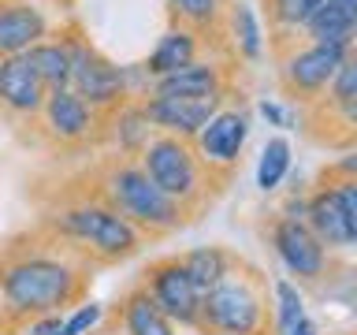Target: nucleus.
<instances>
[{
    "mask_svg": "<svg viewBox=\"0 0 357 335\" xmlns=\"http://www.w3.org/2000/svg\"><path fill=\"white\" fill-rule=\"evenodd\" d=\"M100 186H105V201H108V205L116 212H123V216H127L138 231L167 234V231H178L186 223V209L175 205V201L142 172L138 161L112 164Z\"/></svg>",
    "mask_w": 357,
    "mask_h": 335,
    "instance_id": "2",
    "label": "nucleus"
},
{
    "mask_svg": "<svg viewBox=\"0 0 357 335\" xmlns=\"http://www.w3.org/2000/svg\"><path fill=\"white\" fill-rule=\"evenodd\" d=\"M49 97V89L30 67L26 52L22 56H4L0 60V108L15 119H33L41 116V105Z\"/></svg>",
    "mask_w": 357,
    "mask_h": 335,
    "instance_id": "13",
    "label": "nucleus"
},
{
    "mask_svg": "<svg viewBox=\"0 0 357 335\" xmlns=\"http://www.w3.org/2000/svg\"><path fill=\"white\" fill-rule=\"evenodd\" d=\"M324 0H268V19L283 34H301Z\"/></svg>",
    "mask_w": 357,
    "mask_h": 335,
    "instance_id": "27",
    "label": "nucleus"
},
{
    "mask_svg": "<svg viewBox=\"0 0 357 335\" xmlns=\"http://www.w3.org/2000/svg\"><path fill=\"white\" fill-rule=\"evenodd\" d=\"M67 45H71V86L67 89H75L100 116H108L123 100H130L123 67H116L105 52H97L86 38H67Z\"/></svg>",
    "mask_w": 357,
    "mask_h": 335,
    "instance_id": "6",
    "label": "nucleus"
},
{
    "mask_svg": "<svg viewBox=\"0 0 357 335\" xmlns=\"http://www.w3.org/2000/svg\"><path fill=\"white\" fill-rule=\"evenodd\" d=\"M201 45H205V34L190 30V27H183V22H172V27L156 38L153 52L145 56L142 67H145V75H149V78L172 75V71H178V67H186V64L197 60Z\"/></svg>",
    "mask_w": 357,
    "mask_h": 335,
    "instance_id": "16",
    "label": "nucleus"
},
{
    "mask_svg": "<svg viewBox=\"0 0 357 335\" xmlns=\"http://www.w3.org/2000/svg\"><path fill=\"white\" fill-rule=\"evenodd\" d=\"M346 56V45H324V41H305L298 49H290L283 60H279V82H283L287 97L301 100V105H312L328 94L335 71H339Z\"/></svg>",
    "mask_w": 357,
    "mask_h": 335,
    "instance_id": "7",
    "label": "nucleus"
},
{
    "mask_svg": "<svg viewBox=\"0 0 357 335\" xmlns=\"http://www.w3.org/2000/svg\"><path fill=\"white\" fill-rule=\"evenodd\" d=\"M328 175L331 179H357V145H354V149H346L339 161L328 168Z\"/></svg>",
    "mask_w": 357,
    "mask_h": 335,
    "instance_id": "34",
    "label": "nucleus"
},
{
    "mask_svg": "<svg viewBox=\"0 0 357 335\" xmlns=\"http://www.w3.org/2000/svg\"><path fill=\"white\" fill-rule=\"evenodd\" d=\"M175 22L197 30V34H208V30H220L223 15H227V0H167Z\"/></svg>",
    "mask_w": 357,
    "mask_h": 335,
    "instance_id": "25",
    "label": "nucleus"
},
{
    "mask_svg": "<svg viewBox=\"0 0 357 335\" xmlns=\"http://www.w3.org/2000/svg\"><path fill=\"white\" fill-rule=\"evenodd\" d=\"M301 34H305L309 41L346 45V49H350L357 41V0H324Z\"/></svg>",
    "mask_w": 357,
    "mask_h": 335,
    "instance_id": "18",
    "label": "nucleus"
},
{
    "mask_svg": "<svg viewBox=\"0 0 357 335\" xmlns=\"http://www.w3.org/2000/svg\"><path fill=\"white\" fill-rule=\"evenodd\" d=\"M290 156H294V149H290V142L283 134H275V138L264 142L261 161H257V190H261V194H272V190L283 186V179L290 172Z\"/></svg>",
    "mask_w": 357,
    "mask_h": 335,
    "instance_id": "24",
    "label": "nucleus"
},
{
    "mask_svg": "<svg viewBox=\"0 0 357 335\" xmlns=\"http://www.w3.org/2000/svg\"><path fill=\"white\" fill-rule=\"evenodd\" d=\"M324 97H328L331 105L357 97V41L350 45V49H346L339 71H335V78H331V86H328V94H324Z\"/></svg>",
    "mask_w": 357,
    "mask_h": 335,
    "instance_id": "28",
    "label": "nucleus"
},
{
    "mask_svg": "<svg viewBox=\"0 0 357 335\" xmlns=\"http://www.w3.org/2000/svg\"><path fill=\"white\" fill-rule=\"evenodd\" d=\"M257 112H261V119H268V127H279V131H294V123H298V112L283 105L279 97H261Z\"/></svg>",
    "mask_w": 357,
    "mask_h": 335,
    "instance_id": "31",
    "label": "nucleus"
},
{
    "mask_svg": "<svg viewBox=\"0 0 357 335\" xmlns=\"http://www.w3.org/2000/svg\"><path fill=\"white\" fill-rule=\"evenodd\" d=\"M145 116L160 134H172V138H186L194 142L197 131L216 116V112L227 105V94L223 97H156L149 94L142 100Z\"/></svg>",
    "mask_w": 357,
    "mask_h": 335,
    "instance_id": "11",
    "label": "nucleus"
},
{
    "mask_svg": "<svg viewBox=\"0 0 357 335\" xmlns=\"http://www.w3.org/2000/svg\"><path fill=\"white\" fill-rule=\"evenodd\" d=\"M82 295V272L60 253H15L0 265V309L8 320L26 324L45 313H63Z\"/></svg>",
    "mask_w": 357,
    "mask_h": 335,
    "instance_id": "1",
    "label": "nucleus"
},
{
    "mask_svg": "<svg viewBox=\"0 0 357 335\" xmlns=\"http://www.w3.org/2000/svg\"><path fill=\"white\" fill-rule=\"evenodd\" d=\"M52 22L33 0H0V60L22 56L49 38Z\"/></svg>",
    "mask_w": 357,
    "mask_h": 335,
    "instance_id": "14",
    "label": "nucleus"
},
{
    "mask_svg": "<svg viewBox=\"0 0 357 335\" xmlns=\"http://www.w3.org/2000/svg\"><path fill=\"white\" fill-rule=\"evenodd\" d=\"M272 246H275V257L283 261V268L290 276H298L301 283H317V279L328 272L331 253L320 246V239L309 231V223L301 216L283 212V216L272 223Z\"/></svg>",
    "mask_w": 357,
    "mask_h": 335,
    "instance_id": "10",
    "label": "nucleus"
},
{
    "mask_svg": "<svg viewBox=\"0 0 357 335\" xmlns=\"http://www.w3.org/2000/svg\"><path fill=\"white\" fill-rule=\"evenodd\" d=\"M145 290L153 295V302L160 306V313L172 324H183V328H201V302H205V295L197 290V283L190 279V272L183 268L178 257L156 261L149 268Z\"/></svg>",
    "mask_w": 357,
    "mask_h": 335,
    "instance_id": "8",
    "label": "nucleus"
},
{
    "mask_svg": "<svg viewBox=\"0 0 357 335\" xmlns=\"http://www.w3.org/2000/svg\"><path fill=\"white\" fill-rule=\"evenodd\" d=\"M153 94L156 97H223L227 94V75L212 60H194L172 75L153 78Z\"/></svg>",
    "mask_w": 357,
    "mask_h": 335,
    "instance_id": "15",
    "label": "nucleus"
},
{
    "mask_svg": "<svg viewBox=\"0 0 357 335\" xmlns=\"http://www.w3.org/2000/svg\"><path fill=\"white\" fill-rule=\"evenodd\" d=\"M100 320H105V306L100 302H82V306H75V313L63 317L60 335H89Z\"/></svg>",
    "mask_w": 357,
    "mask_h": 335,
    "instance_id": "29",
    "label": "nucleus"
},
{
    "mask_svg": "<svg viewBox=\"0 0 357 335\" xmlns=\"http://www.w3.org/2000/svg\"><path fill=\"white\" fill-rule=\"evenodd\" d=\"M208 335H212V332H208Z\"/></svg>",
    "mask_w": 357,
    "mask_h": 335,
    "instance_id": "36",
    "label": "nucleus"
},
{
    "mask_svg": "<svg viewBox=\"0 0 357 335\" xmlns=\"http://www.w3.org/2000/svg\"><path fill=\"white\" fill-rule=\"evenodd\" d=\"M201 328L212 335H264L268 306L253 276L227 272L201 302Z\"/></svg>",
    "mask_w": 357,
    "mask_h": 335,
    "instance_id": "5",
    "label": "nucleus"
},
{
    "mask_svg": "<svg viewBox=\"0 0 357 335\" xmlns=\"http://www.w3.org/2000/svg\"><path fill=\"white\" fill-rule=\"evenodd\" d=\"M178 261H183V268L190 272V279L197 283L201 295H208V290L231 272V253L220 250V246H194V250L183 253Z\"/></svg>",
    "mask_w": 357,
    "mask_h": 335,
    "instance_id": "23",
    "label": "nucleus"
},
{
    "mask_svg": "<svg viewBox=\"0 0 357 335\" xmlns=\"http://www.w3.org/2000/svg\"><path fill=\"white\" fill-rule=\"evenodd\" d=\"M41 127L60 145H82L97 134L100 112H93L75 89H49L41 105Z\"/></svg>",
    "mask_w": 357,
    "mask_h": 335,
    "instance_id": "12",
    "label": "nucleus"
},
{
    "mask_svg": "<svg viewBox=\"0 0 357 335\" xmlns=\"http://www.w3.org/2000/svg\"><path fill=\"white\" fill-rule=\"evenodd\" d=\"M335 194H339L346 228H350V246H357V179H331Z\"/></svg>",
    "mask_w": 357,
    "mask_h": 335,
    "instance_id": "30",
    "label": "nucleus"
},
{
    "mask_svg": "<svg viewBox=\"0 0 357 335\" xmlns=\"http://www.w3.org/2000/svg\"><path fill=\"white\" fill-rule=\"evenodd\" d=\"M245 142H250V112L242 105H223L216 116L197 131L194 149H197V161L205 164L208 172H231V168L242 161Z\"/></svg>",
    "mask_w": 357,
    "mask_h": 335,
    "instance_id": "9",
    "label": "nucleus"
},
{
    "mask_svg": "<svg viewBox=\"0 0 357 335\" xmlns=\"http://www.w3.org/2000/svg\"><path fill=\"white\" fill-rule=\"evenodd\" d=\"M105 119H108V138L116 142L119 153H127V156H138L156 134V127L149 123V116H145L142 100H123V105L116 112H108Z\"/></svg>",
    "mask_w": 357,
    "mask_h": 335,
    "instance_id": "19",
    "label": "nucleus"
},
{
    "mask_svg": "<svg viewBox=\"0 0 357 335\" xmlns=\"http://www.w3.org/2000/svg\"><path fill=\"white\" fill-rule=\"evenodd\" d=\"M305 320V295L290 279H275V335H290Z\"/></svg>",
    "mask_w": 357,
    "mask_h": 335,
    "instance_id": "26",
    "label": "nucleus"
},
{
    "mask_svg": "<svg viewBox=\"0 0 357 335\" xmlns=\"http://www.w3.org/2000/svg\"><path fill=\"white\" fill-rule=\"evenodd\" d=\"M116 335H119V332H116Z\"/></svg>",
    "mask_w": 357,
    "mask_h": 335,
    "instance_id": "37",
    "label": "nucleus"
},
{
    "mask_svg": "<svg viewBox=\"0 0 357 335\" xmlns=\"http://www.w3.org/2000/svg\"><path fill=\"white\" fill-rule=\"evenodd\" d=\"M123 335H175V324L160 313L145 287H134L123 298Z\"/></svg>",
    "mask_w": 357,
    "mask_h": 335,
    "instance_id": "21",
    "label": "nucleus"
},
{
    "mask_svg": "<svg viewBox=\"0 0 357 335\" xmlns=\"http://www.w3.org/2000/svg\"><path fill=\"white\" fill-rule=\"evenodd\" d=\"M290 335H320V328H317V320H309V317H305Z\"/></svg>",
    "mask_w": 357,
    "mask_h": 335,
    "instance_id": "35",
    "label": "nucleus"
},
{
    "mask_svg": "<svg viewBox=\"0 0 357 335\" xmlns=\"http://www.w3.org/2000/svg\"><path fill=\"white\" fill-rule=\"evenodd\" d=\"M138 164H142V172L186 212L205 198V183H208L212 172L197 161L194 142L172 138V134H153V142L138 153Z\"/></svg>",
    "mask_w": 357,
    "mask_h": 335,
    "instance_id": "4",
    "label": "nucleus"
},
{
    "mask_svg": "<svg viewBox=\"0 0 357 335\" xmlns=\"http://www.w3.org/2000/svg\"><path fill=\"white\" fill-rule=\"evenodd\" d=\"M324 108H328L335 119H342V127L357 138V97H354V100H339V105H331V100H328Z\"/></svg>",
    "mask_w": 357,
    "mask_h": 335,
    "instance_id": "32",
    "label": "nucleus"
},
{
    "mask_svg": "<svg viewBox=\"0 0 357 335\" xmlns=\"http://www.w3.org/2000/svg\"><path fill=\"white\" fill-rule=\"evenodd\" d=\"M49 223L63 239L82 242L100 261H127V257H134L142 250V231L123 212L112 209L108 201H78V205H67Z\"/></svg>",
    "mask_w": 357,
    "mask_h": 335,
    "instance_id": "3",
    "label": "nucleus"
},
{
    "mask_svg": "<svg viewBox=\"0 0 357 335\" xmlns=\"http://www.w3.org/2000/svg\"><path fill=\"white\" fill-rule=\"evenodd\" d=\"M63 313H45L38 320H26V335H60Z\"/></svg>",
    "mask_w": 357,
    "mask_h": 335,
    "instance_id": "33",
    "label": "nucleus"
},
{
    "mask_svg": "<svg viewBox=\"0 0 357 335\" xmlns=\"http://www.w3.org/2000/svg\"><path fill=\"white\" fill-rule=\"evenodd\" d=\"M30 67L38 71L45 89H67L71 86V45L67 38H45L26 52Z\"/></svg>",
    "mask_w": 357,
    "mask_h": 335,
    "instance_id": "22",
    "label": "nucleus"
},
{
    "mask_svg": "<svg viewBox=\"0 0 357 335\" xmlns=\"http://www.w3.org/2000/svg\"><path fill=\"white\" fill-rule=\"evenodd\" d=\"M227 38H231L234 56L245 64H257L264 56V27H261V15L253 11V4H245V0L227 4Z\"/></svg>",
    "mask_w": 357,
    "mask_h": 335,
    "instance_id": "20",
    "label": "nucleus"
},
{
    "mask_svg": "<svg viewBox=\"0 0 357 335\" xmlns=\"http://www.w3.org/2000/svg\"><path fill=\"white\" fill-rule=\"evenodd\" d=\"M309 231L320 239L324 250H350V228H346V216H342V205H339V194H335V186H320L317 194L305 201V216Z\"/></svg>",
    "mask_w": 357,
    "mask_h": 335,
    "instance_id": "17",
    "label": "nucleus"
}]
</instances>
